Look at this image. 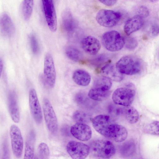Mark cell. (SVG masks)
Listing matches in <instances>:
<instances>
[{
  "label": "cell",
  "mask_w": 159,
  "mask_h": 159,
  "mask_svg": "<svg viewBox=\"0 0 159 159\" xmlns=\"http://www.w3.org/2000/svg\"><path fill=\"white\" fill-rule=\"evenodd\" d=\"M92 122L93 128L99 133L113 139L120 126L113 122L110 116L106 115L95 116L92 119Z\"/></svg>",
  "instance_id": "cell-1"
},
{
  "label": "cell",
  "mask_w": 159,
  "mask_h": 159,
  "mask_svg": "<svg viewBox=\"0 0 159 159\" xmlns=\"http://www.w3.org/2000/svg\"><path fill=\"white\" fill-rule=\"evenodd\" d=\"M115 66L121 74L131 75L141 71L142 63L141 60L137 57L127 55L121 57L116 62Z\"/></svg>",
  "instance_id": "cell-2"
},
{
  "label": "cell",
  "mask_w": 159,
  "mask_h": 159,
  "mask_svg": "<svg viewBox=\"0 0 159 159\" xmlns=\"http://www.w3.org/2000/svg\"><path fill=\"white\" fill-rule=\"evenodd\" d=\"M89 147L90 153L93 157L101 158H109L116 153L113 144L106 140H96L92 142Z\"/></svg>",
  "instance_id": "cell-3"
},
{
  "label": "cell",
  "mask_w": 159,
  "mask_h": 159,
  "mask_svg": "<svg viewBox=\"0 0 159 159\" xmlns=\"http://www.w3.org/2000/svg\"><path fill=\"white\" fill-rule=\"evenodd\" d=\"M102 41L104 47L108 51L112 52L120 50L125 45V39L116 30L104 33L102 36Z\"/></svg>",
  "instance_id": "cell-4"
},
{
  "label": "cell",
  "mask_w": 159,
  "mask_h": 159,
  "mask_svg": "<svg viewBox=\"0 0 159 159\" xmlns=\"http://www.w3.org/2000/svg\"><path fill=\"white\" fill-rule=\"evenodd\" d=\"M135 91L129 87H120L116 89L113 93L112 98L116 104L125 107L129 106L134 101Z\"/></svg>",
  "instance_id": "cell-5"
},
{
  "label": "cell",
  "mask_w": 159,
  "mask_h": 159,
  "mask_svg": "<svg viewBox=\"0 0 159 159\" xmlns=\"http://www.w3.org/2000/svg\"><path fill=\"white\" fill-rule=\"evenodd\" d=\"M43 109L44 118L47 127L52 133H56L58 129L57 119L50 101L44 98L43 101Z\"/></svg>",
  "instance_id": "cell-6"
},
{
  "label": "cell",
  "mask_w": 159,
  "mask_h": 159,
  "mask_svg": "<svg viewBox=\"0 0 159 159\" xmlns=\"http://www.w3.org/2000/svg\"><path fill=\"white\" fill-rule=\"evenodd\" d=\"M121 15L120 13L114 11L102 9L97 13L96 20L101 26L111 27L116 25L120 19Z\"/></svg>",
  "instance_id": "cell-7"
},
{
  "label": "cell",
  "mask_w": 159,
  "mask_h": 159,
  "mask_svg": "<svg viewBox=\"0 0 159 159\" xmlns=\"http://www.w3.org/2000/svg\"><path fill=\"white\" fill-rule=\"evenodd\" d=\"M10 135L13 154L16 158H20L22 153L24 141L21 131L16 125L13 124L11 125Z\"/></svg>",
  "instance_id": "cell-8"
},
{
  "label": "cell",
  "mask_w": 159,
  "mask_h": 159,
  "mask_svg": "<svg viewBox=\"0 0 159 159\" xmlns=\"http://www.w3.org/2000/svg\"><path fill=\"white\" fill-rule=\"evenodd\" d=\"M67 151L73 159H84L90 153V148L88 145L82 142L70 141L66 146Z\"/></svg>",
  "instance_id": "cell-9"
},
{
  "label": "cell",
  "mask_w": 159,
  "mask_h": 159,
  "mask_svg": "<svg viewBox=\"0 0 159 159\" xmlns=\"http://www.w3.org/2000/svg\"><path fill=\"white\" fill-rule=\"evenodd\" d=\"M43 74L47 84L50 88H53L56 82V71L53 57L49 53L46 54L44 58Z\"/></svg>",
  "instance_id": "cell-10"
},
{
  "label": "cell",
  "mask_w": 159,
  "mask_h": 159,
  "mask_svg": "<svg viewBox=\"0 0 159 159\" xmlns=\"http://www.w3.org/2000/svg\"><path fill=\"white\" fill-rule=\"evenodd\" d=\"M43 12L47 25L52 32L56 31L57 19L53 0H42Z\"/></svg>",
  "instance_id": "cell-11"
},
{
  "label": "cell",
  "mask_w": 159,
  "mask_h": 159,
  "mask_svg": "<svg viewBox=\"0 0 159 159\" xmlns=\"http://www.w3.org/2000/svg\"><path fill=\"white\" fill-rule=\"evenodd\" d=\"M29 104L31 115L35 122L40 124L42 122L43 116L36 92L33 88L29 91Z\"/></svg>",
  "instance_id": "cell-12"
},
{
  "label": "cell",
  "mask_w": 159,
  "mask_h": 159,
  "mask_svg": "<svg viewBox=\"0 0 159 159\" xmlns=\"http://www.w3.org/2000/svg\"><path fill=\"white\" fill-rule=\"evenodd\" d=\"M70 132L75 138L82 141L89 140L92 137L90 127L85 123L76 122L71 126Z\"/></svg>",
  "instance_id": "cell-13"
},
{
  "label": "cell",
  "mask_w": 159,
  "mask_h": 159,
  "mask_svg": "<svg viewBox=\"0 0 159 159\" xmlns=\"http://www.w3.org/2000/svg\"><path fill=\"white\" fill-rule=\"evenodd\" d=\"M81 45L86 52L92 55L97 54L101 47L99 40L92 36H88L84 38L81 40Z\"/></svg>",
  "instance_id": "cell-14"
},
{
  "label": "cell",
  "mask_w": 159,
  "mask_h": 159,
  "mask_svg": "<svg viewBox=\"0 0 159 159\" xmlns=\"http://www.w3.org/2000/svg\"><path fill=\"white\" fill-rule=\"evenodd\" d=\"M8 108L12 120L16 123H19L20 120V113L17 95L14 91L10 92L9 95Z\"/></svg>",
  "instance_id": "cell-15"
},
{
  "label": "cell",
  "mask_w": 159,
  "mask_h": 159,
  "mask_svg": "<svg viewBox=\"0 0 159 159\" xmlns=\"http://www.w3.org/2000/svg\"><path fill=\"white\" fill-rule=\"evenodd\" d=\"M0 30L2 34L6 37L12 36L15 32V28L12 20L5 13L0 15Z\"/></svg>",
  "instance_id": "cell-16"
},
{
  "label": "cell",
  "mask_w": 159,
  "mask_h": 159,
  "mask_svg": "<svg viewBox=\"0 0 159 159\" xmlns=\"http://www.w3.org/2000/svg\"><path fill=\"white\" fill-rule=\"evenodd\" d=\"M100 73L102 76L109 79L111 80L119 82L123 79V74L120 73L116 66L111 64H107L101 69Z\"/></svg>",
  "instance_id": "cell-17"
},
{
  "label": "cell",
  "mask_w": 159,
  "mask_h": 159,
  "mask_svg": "<svg viewBox=\"0 0 159 159\" xmlns=\"http://www.w3.org/2000/svg\"><path fill=\"white\" fill-rule=\"evenodd\" d=\"M143 23V18L136 15L126 21L124 26V31L126 35H129L139 30Z\"/></svg>",
  "instance_id": "cell-18"
},
{
  "label": "cell",
  "mask_w": 159,
  "mask_h": 159,
  "mask_svg": "<svg viewBox=\"0 0 159 159\" xmlns=\"http://www.w3.org/2000/svg\"><path fill=\"white\" fill-rule=\"evenodd\" d=\"M61 21L62 28L66 32L70 33L75 28V24L72 15L68 8L65 9L62 13Z\"/></svg>",
  "instance_id": "cell-19"
},
{
  "label": "cell",
  "mask_w": 159,
  "mask_h": 159,
  "mask_svg": "<svg viewBox=\"0 0 159 159\" xmlns=\"http://www.w3.org/2000/svg\"><path fill=\"white\" fill-rule=\"evenodd\" d=\"M72 79L74 81L77 85L86 86L90 84L91 77L87 71L82 69H78L73 73Z\"/></svg>",
  "instance_id": "cell-20"
},
{
  "label": "cell",
  "mask_w": 159,
  "mask_h": 159,
  "mask_svg": "<svg viewBox=\"0 0 159 159\" xmlns=\"http://www.w3.org/2000/svg\"><path fill=\"white\" fill-rule=\"evenodd\" d=\"M122 108L123 114L127 121L131 124H134L139 120V115L137 110L134 107L128 106Z\"/></svg>",
  "instance_id": "cell-21"
},
{
  "label": "cell",
  "mask_w": 159,
  "mask_h": 159,
  "mask_svg": "<svg viewBox=\"0 0 159 159\" xmlns=\"http://www.w3.org/2000/svg\"><path fill=\"white\" fill-rule=\"evenodd\" d=\"M109 91H104L93 87L89 91L88 96L91 99L96 101H101L105 99L109 95Z\"/></svg>",
  "instance_id": "cell-22"
},
{
  "label": "cell",
  "mask_w": 159,
  "mask_h": 159,
  "mask_svg": "<svg viewBox=\"0 0 159 159\" xmlns=\"http://www.w3.org/2000/svg\"><path fill=\"white\" fill-rule=\"evenodd\" d=\"M136 150V145L132 140L124 143L120 148V152L124 157H129L134 154Z\"/></svg>",
  "instance_id": "cell-23"
},
{
  "label": "cell",
  "mask_w": 159,
  "mask_h": 159,
  "mask_svg": "<svg viewBox=\"0 0 159 159\" xmlns=\"http://www.w3.org/2000/svg\"><path fill=\"white\" fill-rule=\"evenodd\" d=\"M111 80L107 77L102 76L97 78L94 81V87L104 91H109L112 86Z\"/></svg>",
  "instance_id": "cell-24"
},
{
  "label": "cell",
  "mask_w": 159,
  "mask_h": 159,
  "mask_svg": "<svg viewBox=\"0 0 159 159\" xmlns=\"http://www.w3.org/2000/svg\"><path fill=\"white\" fill-rule=\"evenodd\" d=\"M34 7V0H23L22 5V15L24 19L28 20L32 14Z\"/></svg>",
  "instance_id": "cell-25"
},
{
  "label": "cell",
  "mask_w": 159,
  "mask_h": 159,
  "mask_svg": "<svg viewBox=\"0 0 159 159\" xmlns=\"http://www.w3.org/2000/svg\"><path fill=\"white\" fill-rule=\"evenodd\" d=\"M34 155V139L33 136L30 135L25 142L24 159H33Z\"/></svg>",
  "instance_id": "cell-26"
},
{
  "label": "cell",
  "mask_w": 159,
  "mask_h": 159,
  "mask_svg": "<svg viewBox=\"0 0 159 159\" xmlns=\"http://www.w3.org/2000/svg\"><path fill=\"white\" fill-rule=\"evenodd\" d=\"M65 53L67 57L70 60L75 62H78L81 60L82 54L77 48L69 46L66 48Z\"/></svg>",
  "instance_id": "cell-27"
},
{
  "label": "cell",
  "mask_w": 159,
  "mask_h": 159,
  "mask_svg": "<svg viewBox=\"0 0 159 159\" xmlns=\"http://www.w3.org/2000/svg\"><path fill=\"white\" fill-rule=\"evenodd\" d=\"M73 120L76 122L86 123L89 121L90 117L85 112L81 110L75 111L73 115Z\"/></svg>",
  "instance_id": "cell-28"
},
{
  "label": "cell",
  "mask_w": 159,
  "mask_h": 159,
  "mask_svg": "<svg viewBox=\"0 0 159 159\" xmlns=\"http://www.w3.org/2000/svg\"><path fill=\"white\" fill-rule=\"evenodd\" d=\"M38 152L40 158L48 159L50 157V150L48 146L45 143H41L39 144L38 148Z\"/></svg>",
  "instance_id": "cell-29"
},
{
  "label": "cell",
  "mask_w": 159,
  "mask_h": 159,
  "mask_svg": "<svg viewBox=\"0 0 159 159\" xmlns=\"http://www.w3.org/2000/svg\"><path fill=\"white\" fill-rule=\"evenodd\" d=\"M146 133L156 135H159V122L154 121L147 125L144 128Z\"/></svg>",
  "instance_id": "cell-30"
},
{
  "label": "cell",
  "mask_w": 159,
  "mask_h": 159,
  "mask_svg": "<svg viewBox=\"0 0 159 159\" xmlns=\"http://www.w3.org/2000/svg\"><path fill=\"white\" fill-rule=\"evenodd\" d=\"M30 40L32 52L34 54H37L39 50V46L36 38L34 35L31 34L30 37Z\"/></svg>",
  "instance_id": "cell-31"
},
{
  "label": "cell",
  "mask_w": 159,
  "mask_h": 159,
  "mask_svg": "<svg viewBox=\"0 0 159 159\" xmlns=\"http://www.w3.org/2000/svg\"><path fill=\"white\" fill-rule=\"evenodd\" d=\"M87 98L85 95L83 93H77L75 96V100L79 105L81 106L85 105L87 102Z\"/></svg>",
  "instance_id": "cell-32"
},
{
  "label": "cell",
  "mask_w": 159,
  "mask_h": 159,
  "mask_svg": "<svg viewBox=\"0 0 159 159\" xmlns=\"http://www.w3.org/2000/svg\"><path fill=\"white\" fill-rule=\"evenodd\" d=\"M125 44L126 48L129 50H133L137 46L138 43L137 40L132 38H127L125 39Z\"/></svg>",
  "instance_id": "cell-33"
},
{
  "label": "cell",
  "mask_w": 159,
  "mask_h": 159,
  "mask_svg": "<svg viewBox=\"0 0 159 159\" xmlns=\"http://www.w3.org/2000/svg\"><path fill=\"white\" fill-rule=\"evenodd\" d=\"M108 110L109 113L113 116H117L121 114L122 108L116 105L109 106Z\"/></svg>",
  "instance_id": "cell-34"
},
{
  "label": "cell",
  "mask_w": 159,
  "mask_h": 159,
  "mask_svg": "<svg viewBox=\"0 0 159 159\" xmlns=\"http://www.w3.org/2000/svg\"><path fill=\"white\" fill-rule=\"evenodd\" d=\"M137 14L142 18L146 17L149 15V11L148 8L144 6H141L139 7L137 11Z\"/></svg>",
  "instance_id": "cell-35"
},
{
  "label": "cell",
  "mask_w": 159,
  "mask_h": 159,
  "mask_svg": "<svg viewBox=\"0 0 159 159\" xmlns=\"http://www.w3.org/2000/svg\"><path fill=\"white\" fill-rule=\"evenodd\" d=\"M2 151L3 159L9 158V154L8 147L6 141H4L2 144Z\"/></svg>",
  "instance_id": "cell-36"
},
{
  "label": "cell",
  "mask_w": 159,
  "mask_h": 159,
  "mask_svg": "<svg viewBox=\"0 0 159 159\" xmlns=\"http://www.w3.org/2000/svg\"><path fill=\"white\" fill-rule=\"evenodd\" d=\"M150 31L152 35L156 36L159 33V26L157 24H154L152 25L150 29Z\"/></svg>",
  "instance_id": "cell-37"
},
{
  "label": "cell",
  "mask_w": 159,
  "mask_h": 159,
  "mask_svg": "<svg viewBox=\"0 0 159 159\" xmlns=\"http://www.w3.org/2000/svg\"><path fill=\"white\" fill-rule=\"evenodd\" d=\"M98 1L106 6H111L116 3L117 0H98Z\"/></svg>",
  "instance_id": "cell-38"
},
{
  "label": "cell",
  "mask_w": 159,
  "mask_h": 159,
  "mask_svg": "<svg viewBox=\"0 0 159 159\" xmlns=\"http://www.w3.org/2000/svg\"><path fill=\"white\" fill-rule=\"evenodd\" d=\"M3 68V62L2 60L0 58V78L1 77Z\"/></svg>",
  "instance_id": "cell-39"
},
{
  "label": "cell",
  "mask_w": 159,
  "mask_h": 159,
  "mask_svg": "<svg viewBox=\"0 0 159 159\" xmlns=\"http://www.w3.org/2000/svg\"><path fill=\"white\" fill-rule=\"evenodd\" d=\"M151 0L152 2H154V1H157V0Z\"/></svg>",
  "instance_id": "cell-40"
}]
</instances>
